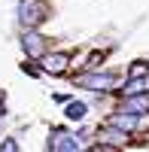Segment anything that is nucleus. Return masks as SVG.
<instances>
[{
    "instance_id": "1",
    "label": "nucleus",
    "mask_w": 149,
    "mask_h": 152,
    "mask_svg": "<svg viewBox=\"0 0 149 152\" xmlns=\"http://www.w3.org/2000/svg\"><path fill=\"white\" fill-rule=\"evenodd\" d=\"M49 18V6L46 0H18V24L21 28H40V24Z\"/></svg>"
},
{
    "instance_id": "2",
    "label": "nucleus",
    "mask_w": 149,
    "mask_h": 152,
    "mask_svg": "<svg viewBox=\"0 0 149 152\" xmlns=\"http://www.w3.org/2000/svg\"><path fill=\"white\" fill-rule=\"evenodd\" d=\"M76 85L88 88V91H110L116 85V73H85L76 79Z\"/></svg>"
},
{
    "instance_id": "3",
    "label": "nucleus",
    "mask_w": 149,
    "mask_h": 152,
    "mask_svg": "<svg viewBox=\"0 0 149 152\" xmlns=\"http://www.w3.org/2000/svg\"><path fill=\"white\" fill-rule=\"evenodd\" d=\"M21 49H24V55H28V58H43V55H46V37H43V34H34V31H24Z\"/></svg>"
},
{
    "instance_id": "4",
    "label": "nucleus",
    "mask_w": 149,
    "mask_h": 152,
    "mask_svg": "<svg viewBox=\"0 0 149 152\" xmlns=\"http://www.w3.org/2000/svg\"><path fill=\"white\" fill-rule=\"evenodd\" d=\"M70 52H52V55H43V70L46 73H52V76H61L67 70V64H70Z\"/></svg>"
},
{
    "instance_id": "5",
    "label": "nucleus",
    "mask_w": 149,
    "mask_h": 152,
    "mask_svg": "<svg viewBox=\"0 0 149 152\" xmlns=\"http://www.w3.org/2000/svg\"><path fill=\"white\" fill-rule=\"evenodd\" d=\"M137 94H149V73L146 76H131L119 88V97H137Z\"/></svg>"
},
{
    "instance_id": "6",
    "label": "nucleus",
    "mask_w": 149,
    "mask_h": 152,
    "mask_svg": "<svg viewBox=\"0 0 149 152\" xmlns=\"http://www.w3.org/2000/svg\"><path fill=\"white\" fill-rule=\"evenodd\" d=\"M122 113H131V116H146L149 113V94H137V97H125Z\"/></svg>"
},
{
    "instance_id": "7",
    "label": "nucleus",
    "mask_w": 149,
    "mask_h": 152,
    "mask_svg": "<svg viewBox=\"0 0 149 152\" xmlns=\"http://www.w3.org/2000/svg\"><path fill=\"white\" fill-rule=\"evenodd\" d=\"M107 125H113L119 131H134L137 128V116H131V113H119V116H110Z\"/></svg>"
},
{
    "instance_id": "8",
    "label": "nucleus",
    "mask_w": 149,
    "mask_h": 152,
    "mask_svg": "<svg viewBox=\"0 0 149 152\" xmlns=\"http://www.w3.org/2000/svg\"><path fill=\"white\" fill-rule=\"evenodd\" d=\"M85 113H88V107H85L82 100H70V104H67V113H64V116H67L70 122H82V119H85Z\"/></svg>"
},
{
    "instance_id": "9",
    "label": "nucleus",
    "mask_w": 149,
    "mask_h": 152,
    "mask_svg": "<svg viewBox=\"0 0 149 152\" xmlns=\"http://www.w3.org/2000/svg\"><path fill=\"white\" fill-rule=\"evenodd\" d=\"M97 140H104V143H125V131H110V128H104V131H97Z\"/></svg>"
},
{
    "instance_id": "10",
    "label": "nucleus",
    "mask_w": 149,
    "mask_h": 152,
    "mask_svg": "<svg viewBox=\"0 0 149 152\" xmlns=\"http://www.w3.org/2000/svg\"><path fill=\"white\" fill-rule=\"evenodd\" d=\"M0 152H21V149H18V140H15V137H3Z\"/></svg>"
},
{
    "instance_id": "11",
    "label": "nucleus",
    "mask_w": 149,
    "mask_h": 152,
    "mask_svg": "<svg viewBox=\"0 0 149 152\" xmlns=\"http://www.w3.org/2000/svg\"><path fill=\"white\" fill-rule=\"evenodd\" d=\"M146 70V61H134V67H131V76H143Z\"/></svg>"
},
{
    "instance_id": "12",
    "label": "nucleus",
    "mask_w": 149,
    "mask_h": 152,
    "mask_svg": "<svg viewBox=\"0 0 149 152\" xmlns=\"http://www.w3.org/2000/svg\"><path fill=\"white\" fill-rule=\"evenodd\" d=\"M21 70H24V73H28V76H40V70H37L34 64H28V61H24V64H21Z\"/></svg>"
},
{
    "instance_id": "13",
    "label": "nucleus",
    "mask_w": 149,
    "mask_h": 152,
    "mask_svg": "<svg viewBox=\"0 0 149 152\" xmlns=\"http://www.w3.org/2000/svg\"><path fill=\"white\" fill-rule=\"evenodd\" d=\"M91 152H116V149H113V146H107V143H97Z\"/></svg>"
}]
</instances>
